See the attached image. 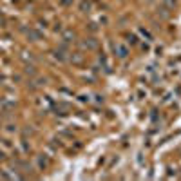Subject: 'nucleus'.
<instances>
[{"label":"nucleus","mask_w":181,"mask_h":181,"mask_svg":"<svg viewBox=\"0 0 181 181\" xmlns=\"http://www.w3.org/2000/svg\"><path fill=\"white\" fill-rule=\"evenodd\" d=\"M80 7H82V11H85V9L89 11V9H90V6H89V2H82V6H80Z\"/></svg>","instance_id":"nucleus-3"},{"label":"nucleus","mask_w":181,"mask_h":181,"mask_svg":"<svg viewBox=\"0 0 181 181\" xmlns=\"http://www.w3.org/2000/svg\"><path fill=\"white\" fill-rule=\"evenodd\" d=\"M114 51L118 53V56H120V58H125V56H127V53H129V51H127V47H123V45H120V43H116V45H114Z\"/></svg>","instance_id":"nucleus-1"},{"label":"nucleus","mask_w":181,"mask_h":181,"mask_svg":"<svg viewBox=\"0 0 181 181\" xmlns=\"http://www.w3.org/2000/svg\"><path fill=\"white\" fill-rule=\"evenodd\" d=\"M85 47H89V49H94V47H96V42H94L93 38H89V42H85Z\"/></svg>","instance_id":"nucleus-2"},{"label":"nucleus","mask_w":181,"mask_h":181,"mask_svg":"<svg viewBox=\"0 0 181 181\" xmlns=\"http://www.w3.org/2000/svg\"><path fill=\"white\" fill-rule=\"evenodd\" d=\"M163 4H165L167 7H174V0H163Z\"/></svg>","instance_id":"nucleus-4"}]
</instances>
